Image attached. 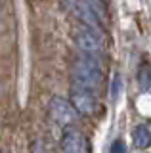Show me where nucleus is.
<instances>
[{"label":"nucleus","mask_w":151,"mask_h":153,"mask_svg":"<svg viewBox=\"0 0 151 153\" xmlns=\"http://www.w3.org/2000/svg\"><path fill=\"white\" fill-rule=\"evenodd\" d=\"M73 42L82 54H88V56H100L103 52V46H105L103 33L96 31V29H88V27L75 31Z\"/></svg>","instance_id":"obj_2"},{"label":"nucleus","mask_w":151,"mask_h":153,"mask_svg":"<svg viewBox=\"0 0 151 153\" xmlns=\"http://www.w3.org/2000/svg\"><path fill=\"white\" fill-rule=\"evenodd\" d=\"M69 102L75 107V111L84 117H92L98 111V98L96 94L90 90H78V88H71Z\"/></svg>","instance_id":"obj_5"},{"label":"nucleus","mask_w":151,"mask_h":153,"mask_svg":"<svg viewBox=\"0 0 151 153\" xmlns=\"http://www.w3.org/2000/svg\"><path fill=\"white\" fill-rule=\"evenodd\" d=\"M138 86L140 92H149L151 90V63L144 59L138 67Z\"/></svg>","instance_id":"obj_8"},{"label":"nucleus","mask_w":151,"mask_h":153,"mask_svg":"<svg viewBox=\"0 0 151 153\" xmlns=\"http://www.w3.org/2000/svg\"><path fill=\"white\" fill-rule=\"evenodd\" d=\"M48 111H50L52 121L58 123L59 126H71V124H75L77 119H78V113L75 111V107L71 105V102L59 98V96L52 98V102L48 105Z\"/></svg>","instance_id":"obj_3"},{"label":"nucleus","mask_w":151,"mask_h":153,"mask_svg":"<svg viewBox=\"0 0 151 153\" xmlns=\"http://www.w3.org/2000/svg\"><path fill=\"white\" fill-rule=\"evenodd\" d=\"M119 90H121V76L117 75L115 80H113V100L119 98Z\"/></svg>","instance_id":"obj_11"},{"label":"nucleus","mask_w":151,"mask_h":153,"mask_svg":"<svg viewBox=\"0 0 151 153\" xmlns=\"http://www.w3.org/2000/svg\"><path fill=\"white\" fill-rule=\"evenodd\" d=\"M63 4H65V8L82 23V27L101 31V19L94 13V10L86 4V0H63Z\"/></svg>","instance_id":"obj_4"},{"label":"nucleus","mask_w":151,"mask_h":153,"mask_svg":"<svg viewBox=\"0 0 151 153\" xmlns=\"http://www.w3.org/2000/svg\"><path fill=\"white\" fill-rule=\"evenodd\" d=\"M61 149H63V153H90V142H88V138L81 130L69 128L63 134Z\"/></svg>","instance_id":"obj_6"},{"label":"nucleus","mask_w":151,"mask_h":153,"mask_svg":"<svg viewBox=\"0 0 151 153\" xmlns=\"http://www.w3.org/2000/svg\"><path fill=\"white\" fill-rule=\"evenodd\" d=\"M132 142H134V147L140 151L147 149L151 146V132L149 128L145 126V124H138V126H134V130H132Z\"/></svg>","instance_id":"obj_7"},{"label":"nucleus","mask_w":151,"mask_h":153,"mask_svg":"<svg viewBox=\"0 0 151 153\" xmlns=\"http://www.w3.org/2000/svg\"><path fill=\"white\" fill-rule=\"evenodd\" d=\"M109 153H126V143L122 140H115L109 147Z\"/></svg>","instance_id":"obj_10"},{"label":"nucleus","mask_w":151,"mask_h":153,"mask_svg":"<svg viewBox=\"0 0 151 153\" xmlns=\"http://www.w3.org/2000/svg\"><path fill=\"white\" fill-rule=\"evenodd\" d=\"M0 153H2V151H0Z\"/></svg>","instance_id":"obj_12"},{"label":"nucleus","mask_w":151,"mask_h":153,"mask_svg":"<svg viewBox=\"0 0 151 153\" xmlns=\"http://www.w3.org/2000/svg\"><path fill=\"white\" fill-rule=\"evenodd\" d=\"M86 4L94 10V13L101 19V23L105 21V2H103V0H86Z\"/></svg>","instance_id":"obj_9"},{"label":"nucleus","mask_w":151,"mask_h":153,"mask_svg":"<svg viewBox=\"0 0 151 153\" xmlns=\"http://www.w3.org/2000/svg\"><path fill=\"white\" fill-rule=\"evenodd\" d=\"M71 88H78V90H90L96 92L103 82V71L100 61L96 59V56H82L78 59L73 61L71 65Z\"/></svg>","instance_id":"obj_1"}]
</instances>
